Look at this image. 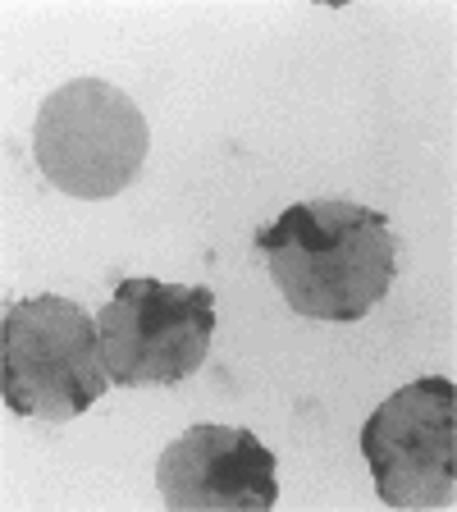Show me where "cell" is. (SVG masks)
<instances>
[{
	"label": "cell",
	"instance_id": "obj_1",
	"mask_svg": "<svg viewBox=\"0 0 457 512\" xmlns=\"http://www.w3.org/2000/svg\"><path fill=\"white\" fill-rule=\"evenodd\" d=\"M256 252L266 256L270 279L298 316L339 325L380 307L398 270L389 215L343 197L288 206L256 234Z\"/></svg>",
	"mask_w": 457,
	"mask_h": 512
},
{
	"label": "cell",
	"instance_id": "obj_2",
	"mask_svg": "<svg viewBox=\"0 0 457 512\" xmlns=\"http://www.w3.org/2000/svg\"><path fill=\"white\" fill-rule=\"evenodd\" d=\"M110 389L101 330L83 302L42 293L0 320V394L14 416L74 421Z\"/></svg>",
	"mask_w": 457,
	"mask_h": 512
},
{
	"label": "cell",
	"instance_id": "obj_3",
	"mask_svg": "<svg viewBox=\"0 0 457 512\" xmlns=\"http://www.w3.org/2000/svg\"><path fill=\"white\" fill-rule=\"evenodd\" d=\"M151 147V124L138 101L106 78H74L37 110L32 156L51 188L83 202L119 197L138 179Z\"/></svg>",
	"mask_w": 457,
	"mask_h": 512
},
{
	"label": "cell",
	"instance_id": "obj_4",
	"mask_svg": "<svg viewBox=\"0 0 457 512\" xmlns=\"http://www.w3.org/2000/svg\"><path fill=\"white\" fill-rule=\"evenodd\" d=\"M110 384L165 389L188 380L211 352L215 293L202 284L124 279L96 316Z\"/></svg>",
	"mask_w": 457,
	"mask_h": 512
},
{
	"label": "cell",
	"instance_id": "obj_5",
	"mask_svg": "<svg viewBox=\"0 0 457 512\" xmlns=\"http://www.w3.org/2000/svg\"><path fill=\"white\" fill-rule=\"evenodd\" d=\"M362 453L389 508H444L457 485V384L426 375L384 398L362 426Z\"/></svg>",
	"mask_w": 457,
	"mask_h": 512
},
{
	"label": "cell",
	"instance_id": "obj_6",
	"mask_svg": "<svg viewBox=\"0 0 457 512\" xmlns=\"http://www.w3.org/2000/svg\"><path fill=\"white\" fill-rule=\"evenodd\" d=\"M165 508H275V453L243 426H188L156 462Z\"/></svg>",
	"mask_w": 457,
	"mask_h": 512
}]
</instances>
